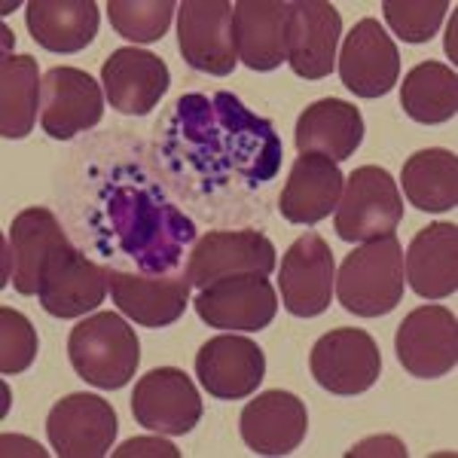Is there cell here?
<instances>
[{
  "label": "cell",
  "instance_id": "obj_1",
  "mask_svg": "<svg viewBox=\"0 0 458 458\" xmlns=\"http://www.w3.org/2000/svg\"><path fill=\"white\" fill-rule=\"evenodd\" d=\"M165 157L187 168L205 193L263 187L282 168L276 125L250 114L235 95H183L165 123Z\"/></svg>",
  "mask_w": 458,
  "mask_h": 458
},
{
  "label": "cell",
  "instance_id": "obj_2",
  "mask_svg": "<svg viewBox=\"0 0 458 458\" xmlns=\"http://www.w3.org/2000/svg\"><path fill=\"white\" fill-rule=\"evenodd\" d=\"M98 248L125 257L141 276H172L181 269L187 245L196 242V224L165 199L157 181L138 177L129 168L110 174L92 208Z\"/></svg>",
  "mask_w": 458,
  "mask_h": 458
},
{
  "label": "cell",
  "instance_id": "obj_3",
  "mask_svg": "<svg viewBox=\"0 0 458 458\" xmlns=\"http://www.w3.org/2000/svg\"><path fill=\"white\" fill-rule=\"evenodd\" d=\"M403 282V250L394 233L358 245L334 278L336 300L360 318H379L397 309Z\"/></svg>",
  "mask_w": 458,
  "mask_h": 458
},
{
  "label": "cell",
  "instance_id": "obj_4",
  "mask_svg": "<svg viewBox=\"0 0 458 458\" xmlns=\"http://www.w3.org/2000/svg\"><path fill=\"white\" fill-rule=\"evenodd\" d=\"M71 367L89 386L116 391L129 386L141 364V343L116 312L83 318L68 339Z\"/></svg>",
  "mask_w": 458,
  "mask_h": 458
},
{
  "label": "cell",
  "instance_id": "obj_5",
  "mask_svg": "<svg viewBox=\"0 0 458 458\" xmlns=\"http://www.w3.org/2000/svg\"><path fill=\"white\" fill-rule=\"evenodd\" d=\"M403 220L401 190L386 168L364 165L345 177L336 205V235L343 242H370L391 235Z\"/></svg>",
  "mask_w": 458,
  "mask_h": 458
},
{
  "label": "cell",
  "instance_id": "obj_6",
  "mask_svg": "<svg viewBox=\"0 0 458 458\" xmlns=\"http://www.w3.org/2000/svg\"><path fill=\"white\" fill-rule=\"evenodd\" d=\"M309 370L330 394H364L382 373V354L367 330L339 327L324 334L309 354Z\"/></svg>",
  "mask_w": 458,
  "mask_h": 458
},
{
  "label": "cell",
  "instance_id": "obj_7",
  "mask_svg": "<svg viewBox=\"0 0 458 458\" xmlns=\"http://www.w3.org/2000/svg\"><path fill=\"white\" fill-rule=\"evenodd\" d=\"M177 49L196 71L229 77L239 64L229 0H183L177 6Z\"/></svg>",
  "mask_w": 458,
  "mask_h": 458
},
{
  "label": "cell",
  "instance_id": "obj_8",
  "mask_svg": "<svg viewBox=\"0 0 458 458\" xmlns=\"http://www.w3.org/2000/svg\"><path fill=\"white\" fill-rule=\"evenodd\" d=\"M276 269V248L257 229H217L205 233L190 250L187 278L190 284L202 291L205 284L229 276H272Z\"/></svg>",
  "mask_w": 458,
  "mask_h": 458
},
{
  "label": "cell",
  "instance_id": "obj_9",
  "mask_svg": "<svg viewBox=\"0 0 458 458\" xmlns=\"http://www.w3.org/2000/svg\"><path fill=\"white\" fill-rule=\"evenodd\" d=\"M397 360L419 379H440L455 370L458 360V321L443 306L412 309L394 336Z\"/></svg>",
  "mask_w": 458,
  "mask_h": 458
},
{
  "label": "cell",
  "instance_id": "obj_10",
  "mask_svg": "<svg viewBox=\"0 0 458 458\" xmlns=\"http://www.w3.org/2000/svg\"><path fill=\"white\" fill-rule=\"evenodd\" d=\"M131 416L157 434H190L202 419V397L190 376L177 367H157L131 391Z\"/></svg>",
  "mask_w": 458,
  "mask_h": 458
},
{
  "label": "cell",
  "instance_id": "obj_11",
  "mask_svg": "<svg viewBox=\"0 0 458 458\" xmlns=\"http://www.w3.org/2000/svg\"><path fill=\"white\" fill-rule=\"evenodd\" d=\"M193 306L208 327L257 334L272 324L278 312V297L266 276H229L205 284Z\"/></svg>",
  "mask_w": 458,
  "mask_h": 458
},
{
  "label": "cell",
  "instance_id": "obj_12",
  "mask_svg": "<svg viewBox=\"0 0 458 458\" xmlns=\"http://www.w3.org/2000/svg\"><path fill=\"white\" fill-rule=\"evenodd\" d=\"M107 276V266L92 263L77 248H71V242H64L49 257L37 297L53 318H80L105 302Z\"/></svg>",
  "mask_w": 458,
  "mask_h": 458
},
{
  "label": "cell",
  "instance_id": "obj_13",
  "mask_svg": "<svg viewBox=\"0 0 458 458\" xmlns=\"http://www.w3.org/2000/svg\"><path fill=\"white\" fill-rule=\"evenodd\" d=\"M116 410L98 394L62 397L47 419V434L62 458H101L116 440Z\"/></svg>",
  "mask_w": 458,
  "mask_h": 458
},
{
  "label": "cell",
  "instance_id": "obj_14",
  "mask_svg": "<svg viewBox=\"0 0 458 458\" xmlns=\"http://www.w3.org/2000/svg\"><path fill=\"white\" fill-rule=\"evenodd\" d=\"M105 116V92L80 68L47 71L40 86V125L55 141L92 129Z\"/></svg>",
  "mask_w": 458,
  "mask_h": 458
},
{
  "label": "cell",
  "instance_id": "obj_15",
  "mask_svg": "<svg viewBox=\"0 0 458 458\" xmlns=\"http://www.w3.org/2000/svg\"><path fill=\"white\" fill-rule=\"evenodd\" d=\"M334 250L318 233H306L287 248L282 269H278V287L287 312L297 318H315L327 312L334 300Z\"/></svg>",
  "mask_w": 458,
  "mask_h": 458
},
{
  "label": "cell",
  "instance_id": "obj_16",
  "mask_svg": "<svg viewBox=\"0 0 458 458\" xmlns=\"http://www.w3.org/2000/svg\"><path fill=\"white\" fill-rule=\"evenodd\" d=\"M339 77L358 98H382L401 77V53L376 19H360L345 34Z\"/></svg>",
  "mask_w": 458,
  "mask_h": 458
},
{
  "label": "cell",
  "instance_id": "obj_17",
  "mask_svg": "<svg viewBox=\"0 0 458 458\" xmlns=\"http://www.w3.org/2000/svg\"><path fill=\"white\" fill-rule=\"evenodd\" d=\"M343 16L327 0H297L287 16V64L302 80L334 73Z\"/></svg>",
  "mask_w": 458,
  "mask_h": 458
},
{
  "label": "cell",
  "instance_id": "obj_18",
  "mask_svg": "<svg viewBox=\"0 0 458 458\" xmlns=\"http://www.w3.org/2000/svg\"><path fill=\"white\" fill-rule=\"evenodd\" d=\"M196 376L211 397L242 401L260 388L266 376L263 349L235 334L214 336L196 354Z\"/></svg>",
  "mask_w": 458,
  "mask_h": 458
},
{
  "label": "cell",
  "instance_id": "obj_19",
  "mask_svg": "<svg viewBox=\"0 0 458 458\" xmlns=\"http://www.w3.org/2000/svg\"><path fill=\"white\" fill-rule=\"evenodd\" d=\"M110 293L123 315H129L141 327H168L187 312L190 284L187 272H172V276H131V272L110 269Z\"/></svg>",
  "mask_w": 458,
  "mask_h": 458
},
{
  "label": "cell",
  "instance_id": "obj_20",
  "mask_svg": "<svg viewBox=\"0 0 458 458\" xmlns=\"http://www.w3.org/2000/svg\"><path fill=\"white\" fill-rule=\"evenodd\" d=\"M287 0H239L233 4L235 55L250 71H276L287 62Z\"/></svg>",
  "mask_w": 458,
  "mask_h": 458
},
{
  "label": "cell",
  "instance_id": "obj_21",
  "mask_svg": "<svg viewBox=\"0 0 458 458\" xmlns=\"http://www.w3.org/2000/svg\"><path fill=\"white\" fill-rule=\"evenodd\" d=\"M101 83H105L110 107L129 116H144L162 101L168 92V68L159 55L147 49L123 47L114 49L101 68Z\"/></svg>",
  "mask_w": 458,
  "mask_h": 458
},
{
  "label": "cell",
  "instance_id": "obj_22",
  "mask_svg": "<svg viewBox=\"0 0 458 458\" xmlns=\"http://www.w3.org/2000/svg\"><path fill=\"white\" fill-rule=\"evenodd\" d=\"M306 431V403L291 391H263L242 410V440L260 455H291Z\"/></svg>",
  "mask_w": 458,
  "mask_h": 458
},
{
  "label": "cell",
  "instance_id": "obj_23",
  "mask_svg": "<svg viewBox=\"0 0 458 458\" xmlns=\"http://www.w3.org/2000/svg\"><path fill=\"white\" fill-rule=\"evenodd\" d=\"M343 187L345 177L336 162L318 157V153H300V159L293 162L291 174H287L282 199H278V211L291 224L312 226L327 217L330 211H336Z\"/></svg>",
  "mask_w": 458,
  "mask_h": 458
},
{
  "label": "cell",
  "instance_id": "obj_24",
  "mask_svg": "<svg viewBox=\"0 0 458 458\" xmlns=\"http://www.w3.org/2000/svg\"><path fill=\"white\" fill-rule=\"evenodd\" d=\"M403 278L425 300H446L458 287V226L419 229L403 254Z\"/></svg>",
  "mask_w": 458,
  "mask_h": 458
},
{
  "label": "cell",
  "instance_id": "obj_25",
  "mask_svg": "<svg viewBox=\"0 0 458 458\" xmlns=\"http://www.w3.org/2000/svg\"><path fill=\"white\" fill-rule=\"evenodd\" d=\"M364 141V120L360 110L343 98H321L309 105L297 120V144L300 153H318L330 162H345Z\"/></svg>",
  "mask_w": 458,
  "mask_h": 458
},
{
  "label": "cell",
  "instance_id": "obj_26",
  "mask_svg": "<svg viewBox=\"0 0 458 458\" xmlns=\"http://www.w3.org/2000/svg\"><path fill=\"white\" fill-rule=\"evenodd\" d=\"M62 224L49 208H25L16 214L10 226V245H13V287L21 297L40 293V278L47 269L49 257L58 245H64Z\"/></svg>",
  "mask_w": 458,
  "mask_h": 458
},
{
  "label": "cell",
  "instance_id": "obj_27",
  "mask_svg": "<svg viewBox=\"0 0 458 458\" xmlns=\"http://www.w3.org/2000/svg\"><path fill=\"white\" fill-rule=\"evenodd\" d=\"M101 10L92 0H31L28 31L49 53H80L95 40Z\"/></svg>",
  "mask_w": 458,
  "mask_h": 458
},
{
  "label": "cell",
  "instance_id": "obj_28",
  "mask_svg": "<svg viewBox=\"0 0 458 458\" xmlns=\"http://www.w3.org/2000/svg\"><path fill=\"white\" fill-rule=\"evenodd\" d=\"M40 68L31 55H4L0 62V135L19 141L34 129L40 110Z\"/></svg>",
  "mask_w": 458,
  "mask_h": 458
},
{
  "label": "cell",
  "instance_id": "obj_29",
  "mask_svg": "<svg viewBox=\"0 0 458 458\" xmlns=\"http://www.w3.org/2000/svg\"><path fill=\"white\" fill-rule=\"evenodd\" d=\"M403 193L419 211H449L458 205V157L453 150H419L406 159Z\"/></svg>",
  "mask_w": 458,
  "mask_h": 458
},
{
  "label": "cell",
  "instance_id": "obj_30",
  "mask_svg": "<svg viewBox=\"0 0 458 458\" xmlns=\"http://www.w3.org/2000/svg\"><path fill=\"white\" fill-rule=\"evenodd\" d=\"M401 107L406 116L422 125H437L458 110V77L440 62H422L406 73L401 86Z\"/></svg>",
  "mask_w": 458,
  "mask_h": 458
},
{
  "label": "cell",
  "instance_id": "obj_31",
  "mask_svg": "<svg viewBox=\"0 0 458 458\" xmlns=\"http://www.w3.org/2000/svg\"><path fill=\"white\" fill-rule=\"evenodd\" d=\"M174 0H110L107 16L116 34L131 43H153L172 25Z\"/></svg>",
  "mask_w": 458,
  "mask_h": 458
},
{
  "label": "cell",
  "instance_id": "obj_32",
  "mask_svg": "<svg viewBox=\"0 0 458 458\" xmlns=\"http://www.w3.org/2000/svg\"><path fill=\"white\" fill-rule=\"evenodd\" d=\"M446 0H386L382 13L401 40L406 43H428L437 34L443 16H446Z\"/></svg>",
  "mask_w": 458,
  "mask_h": 458
},
{
  "label": "cell",
  "instance_id": "obj_33",
  "mask_svg": "<svg viewBox=\"0 0 458 458\" xmlns=\"http://www.w3.org/2000/svg\"><path fill=\"white\" fill-rule=\"evenodd\" d=\"M37 334L25 315L16 309H0V373L16 376L34 364Z\"/></svg>",
  "mask_w": 458,
  "mask_h": 458
},
{
  "label": "cell",
  "instance_id": "obj_34",
  "mask_svg": "<svg viewBox=\"0 0 458 458\" xmlns=\"http://www.w3.org/2000/svg\"><path fill=\"white\" fill-rule=\"evenodd\" d=\"M129 455H168L177 458V449L165 440H153V437H135L129 443H123V449H116V458H129Z\"/></svg>",
  "mask_w": 458,
  "mask_h": 458
}]
</instances>
